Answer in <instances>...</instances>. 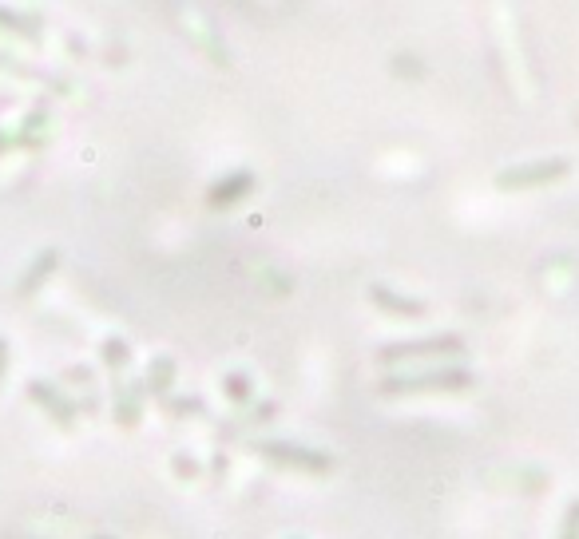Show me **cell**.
Returning <instances> with one entry per match:
<instances>
[{"instance_id": "1", "label": "cell", "mask_w": 579, "mask_h": 539, "mask_svg": "<svg viewBox=\"0 0 579 539\" xmlns=\"http://www.w3.org/2000/svg\"><path fill=\"white\" fill-rule=\"evenodd\" d=\"M262 460L286 468V472H310V476H326L334 472V456L326 452H314V448H302V444H286V440H254L250 444Z\"/></svg>"}, {"instance_id": "4", "label": "cell", "mask_w": 579, "mask_h": 539, "mask_svg": "<svg viewBox=\"0 0 579 539\" xmlns=\"http://www.w3.org/2000/svg\"><path fill=\"white\" fill-rule=\"evenodd\" d=\"M461 337H433V341H413V345H389L381 349V361H405V357H437V353H461Z\"/></svg>"}, {"instance_id": "5", "label": "cell", "mask_w": 579, "mask_h": 539, "mask_svg": "<svg viewBox=\"0 0 579 539\" xmlns=\"http://www.w3.org/2000/svg\"><path fill=\"white\" fill-rule=\"evenodd\" d=\"M373 302H377L385 314H397V318H421V314H425V306H421V302L397 298V294H389V290H381V286H373Z\"/></svg>"}, {"instance_id": "8", "label": "cell", "mask_w": 579, "mask_h": 539, "mask_svg": "<svg viewBox=\"0 0 579 539\" xmlns=\"http://www.w3.org/2000/svg\"><path fill=\"white\" fill-rule=\"evenodd\" d=\"M227 393L242 401V397H246V381H242V377H231V381H227Z\"/></svg>"}, {"instance_id": "7", "label": "cell", "mask_w": 579, "mask_h": 539, "mask_svg": "<svg viewBox=\"0 0 579 539\" xmlns=\"http://www.w3.org/2000/svg\"><path fill=\"white\" fill-rule=\"evenodd\" d=\"M560 539H579V496L568 504V512H564V532Z\"/></svg>"}, {"instance_id": "3", "label": "cell", "mask_w": 579, "mask_h": 539, "mask_svg": "<svg viewBox=\"0 0 579 539\" xmlns=\"http://www.w3.org/2000/svg\"><path fill=\"white\" fill-rule=\"evenodd\" d=\"M568 175V163L564 159H552V163H536V167H516V171H504L500 175V187L504 191H516V187H540V183H552Z\"/></svg>"}, {"instance_id": "2", "label": "cell", "mask_w": 579, "mask_h": 539, "mask_svg": "<svg viewBox=\"0 0 579 539\" xmlns=\"http://www.w3.org/2000/svg\"><path fill=\"white\" fill-rule=\"evenodd\" d=\"M472 373L464 369H441V373H425V377H393L381 385V393H425V389H468Z\"/></svg>"}, {"instance_id": "6", "label": "cell", "mask_w": 579, "mask_h": 539, "mask_svg": "<svg viewBox=\"0 0 579 539\" xmlns=\"http://www.w3.org/2000/svg\"><path fill=\"white\" fill-rule=\"evenodd\" d=\"M246 191H250V175H246V171H238V175H231V179H223V187L211 195V203H219V207H223V203H231V199H242Z\"/></svg>"}]
</instances>
